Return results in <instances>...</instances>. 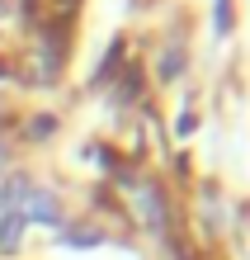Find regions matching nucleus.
I'll list each match as a JSON object with an SVG mask.
<instances>
[{"instance_id":"nucleus-1","label":"nucleus","mask_w":250,"mask_h":260,"mask_svg":"<svg viewBox=\"0 0 250 260\" xmlns=\"http://www.w3.org/2000/svg\"><path fill=\"white\" fill-rule=\"evenodd\" d=\"M19 213H24V222H28V218H38V222H57V218H61L57 199H52L48 189H33V185H28V194H24Z\"/></svg>"},{"instance_id":"nucleus-3","label":"nucleus","mask_w":250,"mask_h":260,"mask_svg":"<svg viewBox=\"0 0 250 260\" xmlns=\"http://www.w3.org/2000/svg\"><path fill=\"white\" fill-rule=\"evenodd\" d=\"M28 133H33V137H48L52 133V118H33V128H28Z\"/></svg>"},{"instance_id":"nucleus-2","label":"nucleus","mask_w":250,"mask_h":260,"mask_svg":"<svg viewBox=\"0 0 250 260\" xmlns=\"http://www.w3.org/2000/svg\"><path fill=\"white\" fill-rule=\"evenodd\" d=\"M24 237V213H0V251H14Z\"/></svg>"}]
</instances>
